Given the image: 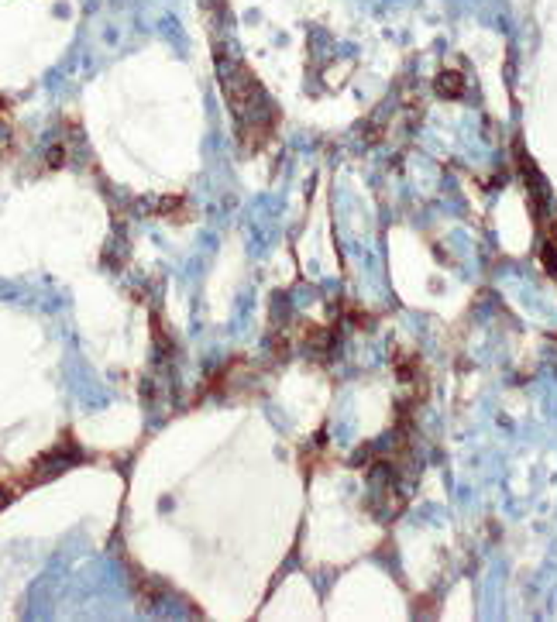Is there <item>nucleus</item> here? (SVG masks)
<instances>
[{
    "label": "nucleus",
    "instance_id": "nucleus-1",
    "mask_svg": "<svg viewBox=\"0 0 557 622\" xmlns=\"http://www.w3.org/2000/svg\"><path fill=\"white\" fill-rule=\"evenodd\" d=\"M437 90H440L444 97H461V93H465V83H461V76H458V72H440Z\"/></svg>",
    "mask_w": 557,
    "mask_h": 622
}]
</instances>
